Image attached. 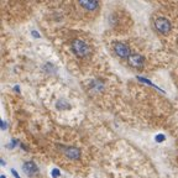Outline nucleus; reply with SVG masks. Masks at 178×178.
Segmentation results:
<instances>
[{
	"mask_svg": "<svg viewBox=\"0 0 178 178\" xmlns=\"http://www.w3.org/2000/svg\"><path fill=\"white\" fill-rule=\"evenodd\" d=\"M113 49L116 53V56H119L120 58H129L131 55V51L129 48V46L120 41H115L113 44Z\"/></svg>",
	"mask_w": 178,
	"mask_h": 178,
	"instance_id": "f03ea898",
	"label": "nucleus"
},
{
	"mask_svg": "<svg viewBox=\"0 0 178 178\" xmlns=\"http://www.w3.org/2000/svg\"><path fill=\"white\" fill-rule=\"evenodd\" d=\"M71 49L78 58H84L90 55V46L81 38H75L71 42Z\"/></svg>",
	"mask_w": 178,
	"mask_h": 178,
	"instance_id": "f257e3e1",
	"label": "nucleus"
},
{
	"mask_svg": "<svg viewBox=\"0 0 178 178\" xmlns=\"http://www.w3.org/2000/svg\"><path fill=\"white\" fill-rule=\"evenodd\" d=\"M165 135H162V134H161V135H157V136H156V141L157 142H163L165 141Z\"/></svg>",
	"mask_w": 178,
	"mask_h": 178,
	"instance_id": "9d476101",
	"label": "nucleus"
},
{
	"mask_svg": "<svg viewBox=\"0 0 178 178\" xmlns=\"http://www.w3.org/2000/svg\"><path fill=\"white\" fill-rule=\"evenodd\" d=\"M79 5L88 11H94L99 7V3L95 0H82V1H79Z\"/></svg>",
	"mask_w": 178,
	"mask_h": 178,
	"instance_id": "0eeeda50",
	"label": "nucleus"
},
{
	"mask_svg": "<svg viewBox=\"0 0 178 178\" xmlns=\"http://www.w3.org/2000/svg\"><path fill=\"white\" fill-rule=\"evenodd\" d=\"M11 173H13V176H14L15 178H20V176H19V173H18V172H16V171H15V169H14V168H11Z\"/></svg>",
	"mask_w": 178,
	"mask_h": 178,
	"instance_id": "f8f14e48",
	"label": "nucleus"
},
{
	"mask_svg": "<svg viewBox=\"0 0 178 178\" xmlns=\"http://www.w3.org/2000/svg\"><path fill=\"white\" fill-rule=\"evenodd\" d=\"M1 128H3V130L6 129V124H5V121H1Z\"/></svg>",
	"mask_w": 178,
	"mask_h": 178,
	"instance_id": "ddd939ff",
	"label": "nucleus"
},
{
	"mask_svg": "<svg viewBox=\"0 0 178 178\" xmlns=\"http://www.w3.org/2000/svg\"><path fill=\"white\" fill-rule=\"evenodd\" d=\"M31 33H32V36H33V37H36V38H40V37H41V35H40L37 31H31Z\"/></svg>",
	"mask_w": 178,
	"mask_h": 178,
	"instance_id": "9b49d317",
	"label": "nucleus"
},
{
	"mask_svg": "<svg viewBox=\"0 0 178 178\" xmlns=\"http://www.w3.org/2000/svg\"><path fill=\"white\" fill-rule=\"evenodd\" d=\"M0 178H5V176H4V174H3V176H1V177H0Z\"/></svg>",
	"mask_w": 178,
	"mask_h": 178,
	"instance_id": "4468645a",
	"label": "nucleus"
},
{
	"mask_svg": "<svg viewBox=\"0 0 178 178\" xmlns=\"http://www.w3.org/2000/svg\"><path fill=\"white\" fill-rule=\"evenodd\" d=\"M57 108H58V109L61 108V110H62V109H64V108L68 109V108H69V104H67L64 100H61V101H58V103H57Z\"/></svg>",
	"mask_w": 178,
	"mask_h": 178,
	"instance_id": "6e6552de",
	"label": "nucleus"
},
{
	"mask_svg": "<svg viewBox=\"0 0 178 178\" xmlns=\"http://www.w3.org/2000/svg\"><path fill=\"white\" fill-rule=\"evenodd\" d=\"M22 169L24 172L26 173L29 177H33L38 173V167L36 166L35 162H32V161H29V162H25L24 166H22Z\"/></svg>",
	"mask_w": 178,
	"mask_h": 178,
	"instance_id": "39448f33",
	"label": "nucleus"
},
{
	"mask_svg": "<svg viewBox=\"0 0 178 178\" xmlns=\"http://www.w3.org/2000/svg\"><path fill=\"white\" fill-rule=\"evenodd\" d=\"M154 26H155L156 31H158L160 33H163V35H167V33L171 31V22H169V20H167L166 18L155 19Z\"/></svg>",
	"mask_w": 178,
	"mask_h": 178,
	"instance_id": "7ed1b4c3",
	"label": "nucleus"
},
{
	"mask_svg": "<svg viewBox=\"0 0 178 178\" xmlns=\"http://www.w3.org/2000/svg\"><path fill=\"white\" fill-rule=\"evenodd\" d=\"M128 62L132 68L141 69V68H143V64H145V58L137 53H131L130 57L128 58Z\"/></svg>",
	"mask_w": 178,
	"mask_h": 178,
	"instance_id": "20e7f679",
	"label": "nucleus"
},
{
	"mask_svg": "<svg viewBox=\"0 0 178 178\" xmlns=\"http://www.w3.org/2000/svg\"><path fill=\"white\" fill-rule=\"evenodd\" d=\"M51 176H52L53 178H57V177L61 176V172H59L57 168H53V169H52V172H51Z\"/></svg>",
	"mask_w": 178,
	"mask_h": 178,
	"instance_id": "1a4fd4ad",
	"label": "nucleus"
},
{
	"mask_svg": "<svg viewBox=\"0 0 178 178\" xmlns=\"http://www.w3.org/2000/svg\"><path fill=\"white\" fill-rule=\"evenodd\" d=\"M63 152H64L66 157L69 160H79L81 158V150L77 147H69V146L64 147Z\"/></svg>",
	"mask_w": 178,
	"mask_h": 178,
	"instance_id": "423d86ee",
	"label": "nucleus"
}]
</instances>
